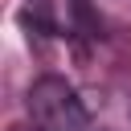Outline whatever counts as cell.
<instances>
[{
  "instance_id": "1",
  "label": "cell",
  "mask_w": 131,
  "mask_h": 131,
  "mask_svg": "<svg viewBox=\"0 0 131 131\" xmlns=\"http://www.w3.org/2000/svg\"><path fill=\"white\" fill-rule=\"evenodd\" d=\"M29 119H37L49 131H86V111L82 98L74 94V86L66 78H37L29 86Z\"/></svg>"
},
{
  "instance_id": "3",
  "label": "cell",
  "mask_w": 131,
  "mask_h": 131,
  "mask_svg": "<svg viewBox=\"0 0 131 131\" xmlns=\"http://www.w3.org/2000/svg\"><path fill=\"white\" fill-rule=\"evenodd\" d=\"M86 131H111V127H94V123H86Z\"/></svg>"
},
{
  "instance_id": "2",
  "label": "cell",
  "mask_w": 131,
  "mask_h": 131,
  "mask_svg": "<svg viewBox=\"0 0 131 131\" xmlns=\"http://www.w3.org/2000/svg\"><path fill=\"white\" fill-rule=\"evenodd\" d=\"M12 131H49V127H41V123H37V119H29V123H16V127H12Z\"/></svg>"
}]
</instances>
